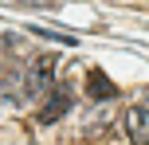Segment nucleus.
Instances as JSON below:
<instances>
[{"label":"nucleus","mask_w":149,"mask_h":145,"mask_svg":"<svg viewBox=\"0 0 149 145\" xmlns=\"http://www.w3.org/2000/svg\"><path fill=\"white\" fill-rule=\"evenodd\" d=\"M20 4H28V0H20ZM31 4H43V8H51V0H31Z\"/></svg>","instance_id":"20e7f679"},{"label":"nucleus","mask_w":149,"mask_h":145,"mask_svg":"<svg viewBox=\"0 0 149 145\" xmlns=\"http://www.w3.org/2000/svg\"><path fill=\"white\" fill-rule=\"evenodd\" d=\"M86 94H90V98H98V102H106V98L118 94V86H114L102 71H90V75H86Z\"/></svg>","instance_id":"7ed1b4c3"},{"label":"nucleus","mask_w":149,"mask_h":145,"mask_svg":"<svg viewBox=\"0 0 149 145\" xmlns=\"http://www.w3.org/2000/svg\"><path fill=\"white\" fill-rule=\"evenodd\" d=\"M67 110H71V94H67V86H51V90H47V106L39 110V122H59Z\"/></svg>","instance_id":"f03ea898"},{"label":"nucleus","mask_w":149,"mask_h":145,"mask_svg":"<svg viewBox=\"0 0 149 145\" xmlns=\"http://www.w3.org/2000/svg\"><path fill=\"white\" fill-rule=\"evenodd\" d=\"M122 126H126V133H130L134 145H149V94L141 102H134V106H126Z\"/></svg>","instance_id":"f257e3e1"}]
</instances>
